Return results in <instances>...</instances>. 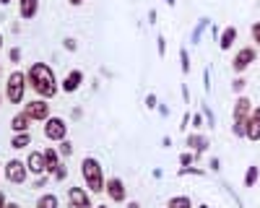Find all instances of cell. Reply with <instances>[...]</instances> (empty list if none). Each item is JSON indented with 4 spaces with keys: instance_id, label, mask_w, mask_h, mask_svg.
Segmentation results:
<instances>
[{
    "instance_id": "6da1fadb",
    "label": "cell",
    "mask_w": 260,
    "mask_h": 208,
    "mask_svg": "<svg viewBox=\"0 0 260 208\" xmlns=\"http://www.w3.org/2000/svg\"><path fill=\"white\" fill-rule=\"evenodd\" d=\"M26 83L34 89V94L39 99H52L60 86H57V78H55V71L47 65V62H34L26 73Z\"/></svg>"
},
{
    "instance_id": "7a4b0ae2",
    "label": "cell",
    "mask_w": 260,
    "mask_h": 208,
    "mask_svg": "<svg viewBox=\"0 0 260 208\" xmlns=\"http://www.w3.org/2000/svg\"><path fill=\"white\" fill-rule=\"evenodd\" d=\"M81 177H83L86 187H89V193H104L107 180H104V172H102L99 159L86 156V159L81 161Z\"/></svg>"
},
{
    "instance_id": "3957f363",
    "label": "cell",
    "mask_w": 260,
    "mask_h": 208,
    "mask_svg": "<svg viewBox=\"0 0 260 208\" xmlns=\"http://www.w3.org/2000/svg\"><path fill=\"white\" fill-rule=\"evenodd\" d=\"M24 94H26V73L13 71L8 76V83H6V96L11 104H21L24 101Z\"/></svg>"
},
{
    "instance_id": "277c9868",
    "label": "cell",
    "mask_w": 260,
    "mask_h": 208,
    "mask_svg": "<svg viewBox=\"0 0 260 208\" xmlns=\"http://www.w3.org/2000/svg\"><path fill=\"white\" fill-rule=\"evenodd\" d=\"M45 138L47 141H62V138H68V122H65L62 117H47L45 120Z\"/></svg>"
},
{
    "instance_id": "5b68a950",
    "label": "cell",
    "mask_w": 260,
    "mask_h": 208,
    "mask_svg": "<svg viewBox=\"0 0 260 208\" xmlns=\"http://www.w3.org/2000/svg\"><path fill=\"white\" fill-rule=\"evenodd\" d=\"M29 177V169H26V161L21 159H11L6 161V180L13 182V185H24Z\"/></svg>"
},
{
    "instance_id": "8992f818",
    "label": "cell",
    "mask_w": 260,
    "mask_h": 208,
    "mask_svg": "<svg viewBox=\"0 0 260 208\" xmlns=\"http://www.w3.org/2000/svg\"><path fill=\"white\" fill-rule=\"evenodd\" d=\"M257 60V52H255V47H242L240 52L234 55V60H232V68H234V73H245L252 62Z\"/></svg>"
},
{
    "instance_id": "52a82bcc",
    "label": "cell",
    "mask_w": 260,
    "mask_h": 208,
    "mask_svg": "<svg viewBox=\"0 0 260 208\" xmlns=\"http://www.w3.org/2000/svg\"><path fill=\"white\" fill-rule=\"evenodd\" d=\"M24 112L37 122H45L50 117V104H47V99H31V101H26Z\"/></svg>"
},
{
    "instance_id": "ba28073f",
    "label": "cell",
    "mask_w": 260,
    "mask_h": 208,
    "mask_svg": "<svg viewBox=\"0 0 260 208\" xmlns=\"http://www.w3.org/2000/svg\"><path fill=\"white\" fill-rule=\"evenodd\" d=\"M104 193L110 195V200H112V203H125V198H127L125 182H122L120 177H110V180H107V185H104Z\"/></svg>"
},
{
    "instance_id": "9c48e42d",
    "label": "cell",
    "mask_w": 260,
    "mask_h": 208,
    "mask_svg": "<svg viewBox=\"0 0 260 208\" xmlns=\"http://www.w3.org/2000/svg\"><path fill=\"white\" fill-rule=\"evenodd\" d=\"M68 203H71V208H94V203L89 198V190H83V187H71Z\"/></svg>"
},
{
    "instance_id": "30bf717a",
    "label": "cell",
    "mask_w": 260,
    "mask_h": 208,
    "mask_svg": "<svg viewBox=\"0 0 260 208\" xmlns=\"http://www.w3.org/2000/svg\"><path fill=\"white\" fill-rule=\"evenodd\" d=\"M250 112H252V101L247 99V96H237V101H234V112H232V120L234 122H247V117H250Z\"/></svg>"
},
{
    "instance_id": "8fae6325",
    "label": "cell",
    "mask_w": 260,
    "mask_h": 208,
    "mask_svg": "<svg viewBox=\"0 0 260 208\" xmlns=\"http://www.w3.org/2000/svg\"><path fill=\"white\" fill-rule=\"evenodd\" d=\"M245 138L247 141H260V107H252V112L245 122Z\"/></svg>"
},
{
    "instance_id": "7c38bea8",
    "label": "cell",
    "mask_w": 260,
    "mask_h": 208,
    "mask_svg": "<svg viewBox=\"0 0 260 208\" xmlns=\"http://www.w3.org/2000/svg\"><path fill=\"white\" fill-rule=\"evenodd\" d=\"M26 169H29V175H37V177L47 175L45 154H42V151H31V154H29V159H26Z\"/></svg>"
},
{
    "instance_id": "4fadbf2b",
    "label": "cell",
    "mask_w": 260,
    "mask_h": 208,
    "mask_svg": "<svg viewBox=\"0 0 260 208\" xmlns=\"http://www.w3.org/2000/svg\"><path fill=\"white\" fill-rule=\"evenodd\" d=\"M81 83H83V73L76 68V71H71L68 76L62 78V83H60V89L65 91V94H73V91H78L81 89Z\"/></svg>"
},
{
    "instance_id": "5bb4252c",
    "label": "cell",
    "mask_w": 260,
    "mask_h": 208,
    "mask_svg": "<svg viewBox=\"0 0 260 208\" xmlns=\"http://www.w3.org/2000/svg\"><path fill=\"white\" fill-rule=\"evenodd\" d=\"M39 11V0H18V16L24 21H31Z\"/></svg>"
},
{
    "instance_id": "9a60e30c",
    "label": "cell",
    "mask_w": 260,
    "mask_h": 208,
    "mask_svg": "<svg viewBox=\"0 0 260 208\" xmlns=\"http://www.w3.org/2000/svg\"><path fill=\"white\" fill-rule=\"evenodd\" d=\"M34 120L26 115V112H18L13 120H11V130L13 133H29V125H31Z\"/></svg>"
},
{
    "instance_id": "2e32d148",
    "label": "cell",
    "mask_w": 260,
    "mask_h": 208,
    "mask_svg": "<svg viewBox=\"0 0 260 208\" xmlns=\"http://www.w3.org/2000/svg\"><path fill=\"white\" fill-rule=\"evenodd\" d=\"M42 154H45V166H47V175H52V172L57 169V166H60V154H57V149L47 146V149L42 151Z\"/></svg>"
},
{
    "instance_id": "e0dca14e",
    "label": "cell",
    "mask_w": 260,
    "mask_h": 208,
    "mask_svg": "<svg viewBox=\"0 0 260 208\" xmlns=\"http://www.w3.org/2000/svg\"><path fill=\"white\" fill-rule=\"evenodd\" d=\"M187 146L192 149V154H203L208 149V138L201 133H192V135H187Z\"/></svg>"
},
{
    "instance_id": "ac0fdd59",
    "label": "cell",
    "mask_w": 260,
    "mask_h": 208,
    "mask_svg": "<svg viewBox=\"0 0 260 208\" xmlns=\"http://www.w3.org/2000/svg\"><path fill=\"white\" fill-rule=\"evenodd\" d=\"M234 42H237V29H234V26H226V29L221 31V37H219V47L226 52V50L234 47Z\"/></svg>"
},
{
    "instance_id": "d6986e66",
    "label": "cell",
    "mask_w": 260,
    "mask_h": 208,
    "mask_svg": "<svg viewBox=\"0 0 260 208\" xmlns=\"http://www.w3.org/2000/svg\"><path fill=\"white\" fill-rule=\"evenodd\" d=\"M31 146V133H16L11 138V149H26Z\"/></svg>"
},
{
    "instance_id": "ffe728a7",
    "label": "cell",
    "mask_w": 260,
    "mask_h": 208,
    "mask_svg": "<svg viewBox=\"0 0 260 208\" xmlns=\"http://www.w3.org/2000/svg\"><path fill=\"white\" fill-rule=\"evenodd\" d=\"M37 208H60V200L55 193H47V195H39L37 200Z\"/></svg>"
},
{
    "instance_id": "44dd1931",
    "label": "cell",
    "mask_w": 260,
    "mask_h": 208,
    "mask_svg": "<svg viewBox=\"0 0 260 208\" xmlns=\"http://www.w3.org/2000/svg\"><path fill=\"white\" fill-rule=\"evenodd\" d=\"M167 208H192V200L187 195H175V198H169Z\"/></svg>"
},
{
    "instance_id": "7402d4cb",
    "label": "cell",
    "mask_w": 260,
    "mask_h": 208,
    "mask_svg": "<svg viewBox=\"0 0 260 208\" xmlns=\"http://www.w3.org/2000/svg\"><path fill=\"white\" fill-rule=\"evenodd\" d=\"M257 177H260V169H257V166H255V164L247 166V172H245V187H255Z\"/></svg>"
},
{
    "instance_id": "603a6c76",
    "label": "cell",
    "mask_w": 260,
    "mask_h": 208,
    "mask_svg": "<svg viewBox=\"0 0 260 208\" xmlns=\"http://www.w3.org/2000/svg\"><path fill=\"white\" fill-rule=\"evenodd\" d=\"M206 26H208V18H201L198 26H195V31H192V45H198V42H201V34L206 31Z\"/></svg>"
},
{
    "instance_id": "cb8c5ba5",
    "label": "cell",
    "mask_w": 260,
    "mask_h": 208,
    "mask_svg": "<svg viewBox=\"0 0 260 208\" xmlns=\"http://www.w3.org/2000/svg\"><path fill=\"white\" fill-rule=\"evenodd\" d=\"M57 154H60V156H71V154H73V143H71L68 138H62L60 146H57Z\"/></svg>"
},
{
    "instance_id": "d4e9b609",
    "label": "cell",
    "mask_w": 260,
    "mask_h": 208,
    "mask_svg": "<svg viewBox=\"0 0 260 208\" xmlns=\"http://www.w3.org/2000/svg\"><path fill=\"white\" fill-rule=\"evenodd\" d=\"M180 62H182V65H180V68H182V73L187 76V73H190V55H187V50H185V47L180 50Z\"/></svg>"
},
{
    "instance_id": "484cf974",
    "label": "cell",
    "mask_w": 260,
    "mask_h": 208,
    "mask_svg": "<svg viewBox=\"0 0 260 208\" xmlns=\"http://www.w3.org/2000/svg\"><path fill=\"white\" fill-rule=\"evenodd\" d=\"M52 177H55L57 182H60V180H65V177H68V166H62V164H60V166H57V169L52 172Z\"/></svg>"
},
{
    "instance_id": "4316f807",
    "label": "cell",
    "mask_w": 260,
    "mask_h": 208,
    "mask_svg": "<svg viewBox=\"0 0 260 208\" xmlns=\"http://www.w3.org/2000/svg\"><path fill=\"white\" fill-rule=\"evenodd\" d=\"M245 86H247V81H245V78H234V83H232V89H234L237 94H242Z\"/></svg>"
},
{
    "instance_id": "83f0119b",
    "label": "cell",
    "mask_w": 260,
    "mask_h": 208,
    "mask_svg": "<svg viewBox=\"0 0 260 208\" xmlns=\"http://www.w3.org/2000/svg\"><path fill=\"white\" fill-rule=\"evenodd\" d=\"M201 107H203V115H206V120H208V128H213V125H216V117H213V112L208 110V104H201Z\"/></svg>"
},
{
    "instance_id": "f1b7e54d",
    "label": "cell",
    "mask_w": 260,
    "mask_h": 208,
    "mask_svg": "<svg viewBox=\"0 0 260 208\" xmlns=\"http://www.w3.org/2000/svg\"><path fill=\"white\" fill-rule=\"evenodd\" d=\"M192 159H195V154H190V151H185V154L180 156V164H182V166H190V164H192Z\"/></svg>"
},
{
    "instance_id": "f546056e",
    "label": "cell",
    "mask_w": 260,
    "mask_h": 208,
    "mask_svg": "<svg viewBox=\"0 0 260 208\" xmlns=\"http://www.w3.org/2000/svg\"><path fill=\"white\" fill-rule=\"evenodd\" d=\"M250 31H252V39H255V45L260 47V21H257V24H252V29H250Z\"/></svg>"
},
{
    "instance_id": "4dcf8cb0",
    "label": "cell",
    "mask_w": 260,
    "mask_h": 208,
    "mask_svg": "<svg viewBox=\"0 0 260 208\" xmlns=\"http://www.w3.org/2000/svg\"><path fill=\"white\" fill-rule=\"evenodd\" d=\"M156 47H159V55L164 57V52H167V39L164 37H156Z\"/></svg>"
},
{
    "instance_id": "1f68e13d",
    "label": "cell",
    "mask_w": 260,
    "mask_h": 208,
    "mask_svg": "<svg viewBox=\"0 0 260 208\" xmlns=\"http://www.w3.org/2000/svg\"><path fill=\"white\" fill-rule=\"evenodd\" d=\"M146 107L148 110H156V94H148L146 96Z\"/></svg>"
},
{
    "instance_id": "d6a6232c",
    "label": "cell",
    "mask_w": 260,
    "mask_h": 208,
    "mask_svg": "<svg viewBox=\"0 0 260 208\" xmlns=\"http://www.w3.org/2000/svg\"><path fill=\"white\" fill-rule=\"evenodd\" d=\"M8 57H11V62H21V50H18V47H13V50L8 52Z\"/></svg>"
},
{
    "instance_id": "836d02e7",
    "label": "cell",
    "mask_w": 260,
    "mask_h": 208,
    "mask_svg": "<svg viewBox=\"0 0 260 208\" xmlns=\"http://www.w3.org/2000/svg\"><path fill=\"white\" fill-rule=\"evenodd\" d=\"M203 89H206V91H211V73H208V71L203 73Z\"/></svg>"
},
{
    "instance_id": "e575fe53",
    "label": "cell",
    "mask_w": 260,
    "mask_h": 208,
    "mask_svg": "<svg viewBox=\"0 0 260 208\" xmlns=\"http://www.w3.org/2000/svg\"><path fill=\"white\" fill-rule=\"evenodd\" d=\"M187 125H190V115L185 112V117H182V125H180V128H182V130H187Z\"/></svg>"
},
{
    "instance_id": "d590c367",
    "label": "cell",
    "mask_w": 260,
    "mask_h": 208,
    "mask_svg": "<svg viewBox=\"0 0 260 208\" xmlns=\"http://www.w3.org/2000/svg\"><path fill=\"white\" fill-rule=\"evenodd\" d=\"M65 47H68V50H76V39H65Z\"/></svg>"
},
{
    "instance_id": "8d00e7d4",
    "label": "cell",
    "mask_w": 260,
    "mask_h": 208,
    "mask_svg": "<svg viewBox=\"0 0 260 208\" xmlns=\"http://www.w3.org/2000/svg\"><path fill=\"white\" fill-rule=\"evenodd\" d=\"M201 122H203V117H201V115H195V117H192V125H195V128H201Z\"/></svg>"
},
{
    "instance_id": "74e56055",
    "label": "cell",
    "mask_w": 260,
    "mask_h": 208,
    "mask_svg": "<svg viewBox=\"0 0 260 208\" xmlns=\"http://www.w3.org/2000/svg\"><path fill=\"white\" fill-rule=\"evenodd\" d=\"M127 208H141V203H138V200H130V203H127Z\"/></svg>"
},
{
    "instance_id": "f35d334b",
    "label": "cell",
    "mask_w": 260,
    "mask_h": 208,
    "mask_svg": "<svg viewBox=\"0 0 260 208\" xmlns=\"http://www.w3.org/2000/svg\"><path fill=\"white\" fill-rule=\"evenodd\" d=\"M0 208H6V193H0Z\"/></svg>"
},
{
    "instance_id": "ab89813d",
    "label": "cell",
    "mask_w": 260,
    "mask_h": 208,
    "mask_svg": "<svg viewBox=\"0 0 260 208\" xmlns=\"http://www.w3.org/2000/svg\"><path fill=\"white\" fill-rule=\"evenodd\" d=\"M68 3H71V6H76V8H78V6H81V3H83V0H68Z\"/></svg>"
},
{
    "instance_id": "60d3db41",
    "label": "cell",
    "mask_w": 260,
    "mask_h": 208,
    "mask_svg": "<svg viewBox=\"0 0 260 208\" xmlns=\"http://www.w3.org/2000/svg\"><path fill=\"white\" fill-rule=\"evenodd\" d=\"M6 208H21L18 203H6Z\"/></svg>"
},
{
    "instance_id": "b9f144b4",
    "label": "cell",
    "mask_w": 260,
    "mask_h": 208,
    "mask_svg": "<svg viewBox=\"0 0 260 208\" xmlns=\"http://www.w3.org/2000/svg\"><path fill=\"white\" fill-rule=\"evenodd\" d=\"M8 3H13V0H0V6H8Z\"/></svg>"
},
{
    "instance_id": "7bdbcfd3",
    "label": "cell",
    "mask_w": 260,
    "mask_h": 208,
    "mask_svg": "<svg viewBox=\"0 0 260 208\" xmlns=\"http://www.w3.org/2000/svg\"><path fill=\"white\" fill-rule=\"evenodd\" d=\"M164 3H167V6H175V0H164Z\"/></svg>"
},
{
    "instance_id": "ee69618b",
    "label": "cell",
    "mask_w": 260,
    "mask_h": 208,
    "mask_svg": "<svg viewBox=\"0 0 260 208\" xmlns=\"http://www.w3.org/2000/svg\"><path fill=\"white\" fill-rule=\"evenodd\" d=\"M0 50H3V34H0Z\"/></svg>"
},
{
    "instance_id": "f6af8a7d",
    "label": "cell",
    "mask_w": 260,
    "mask_h": 208,
    "mask_svg": "<svg viewBox=\"0 0 260 208\" xmlns=\"http://www.w3.org/2000/svg\"><path fill=\"white\" fill-rule=\"evenodd\" d=\"M94 208H110V205H94Z\"/></svg>"
},
{
    "instance_id": "bcb514c9",
    "label": "cell",
    "mask_w": 260,
    "mask_h": 208,
    "mask_svg": "<svg viewBox=\"0 0 260 208\" xmlns=\"http://www.w3.org/2000/svg\"><path fill=\"white\" fill-rule=\"evenodd\" d=\"M0 101H3V96H0Z\"/></svg>"
}]
</instances>
